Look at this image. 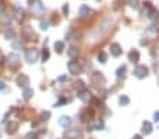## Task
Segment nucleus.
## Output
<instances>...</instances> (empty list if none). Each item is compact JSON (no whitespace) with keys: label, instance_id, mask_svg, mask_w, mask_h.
<instances>
[{"label":"nucleus","instance_id":"obj_1","mask_svg":"<svg viewBox=\"0 0 159 139\" xmlns=\"http://www.w3.org/2000/svg\"><path fill=\"white\" fill-rule=\"evenodd\" d=\"M38 56H40V54H38V51L35 48H30L25 51V59H27L28 63L37 62V60H38Z\"/></svg>","mask_w":159,"mask_h":139},{"label":"nucleus","instance_id":"obj_2","mask_svg":"<svg viewBox=\"0 0 159 139\" xmlns=\"http://www.w3.org/2000/svg\"><path fill=\"white\" fill-rule=\"evenodd\" d=\"M134 76L137 79H145L148 76V67L145 65H137L134 69Z\"/></svg>","mask_w":159,"mask_h":139},{"label":"nucleus","instance_id":"obj_3","mask_svg":"<svg viewBox=\"0 0 159 139\" xmlns=\"http://www.w3.org/2000/svg\"><path fill=\"white\" fill-rule=\"evenodd\" d=\"M30 7L37 14H42L44 13V4L41 3L40 0H30Z\"/></svg>","mask_w":159,"mask_h":139},{"label":"nucleus","instance_id":"obj_4","mask_svg":"<svg viewBox=\"0 0 159 139\" xmlns=\"http://www.w3.org/2000/svg\"><path fill=\"white\" fill-rule=\"evenodd\" d=\"M68 69H69V72L72 74H80L83 73V69H82V66L78 63V62H75V60H71L69 63H68Z\"/></svg>","mask_w":159,"mask_h":139},{"label":"nucleus","instance_id":"obj_5","mask_svg":"<svg viewBox=\"0 0 159 139\" xmlns=\"http://www.w3.org/2000/svg\"><path fill=\"white\" fill-rule=\"evenodd\" d=\"M17 86L18 87H23V89H25V87H28V83H30V77L27 76V74H20L18 77H17Z\"/></svg>","mask_w":159,"mask_h":139},{"label":"nucleus","instance_id":"obj_6","mask_svg":"<svg viewBox=\"0 0 159 139\" xmlns=\"http://www.w3.org/2000/svg\"><path fill=\"white\" fill-rule=\"evenodd\" d=\"M65 136L68 139H80L82 133H80V131L78 128H71V129H68L65 132Z\"/></svg>","mask_w":159,"mask_h":139},{"label":"nucleus","instance_id":"obj_7","mask_svg":"<svg viewBox=\"0 0 159 139\" xmlns=\"http://www.w3.org/2000/svg\"><path fill=\"white\" fill-rule=\"evenodd\" d=\"M92 83H93L95 86H103L104 83H106V79H104L103 74L93 73V74H92Z\"/></svg>","mask_w":159,"mask_h":139},{"label":"nucleus","instance_id":"obj_8","mask_svg":"<svg viewBox=\"0 0 159 139\" xmlns=\"http://www.w3.org/2000/svg\"><path fill=\"white\" fill-rule=\"evenodd\" d=\"M78 97H79L83 103H89V101L92 100V93H90L89 90H86V89H83L82 91L78 93Z\"/></svg>","mask_w":159,"mask_h":139},{"label":"nucleus","instance_id":"obj_9","mask_svg":"<svg viewBox=\"0 0 159 139\" xmlns=\"http://www.w3.org/2000/svg\"><path fill=\"white\" fill-rule=\"evenodd\" d=\"M18 129V122L17 121H11V122L7 124V128H6V132H7L8 135H14Z\"/></svg>","mask_w":159,"mask_h":139},{"label":"nucleus","instance_id":"obj_10","mask_svg":"<svg viewBox=\"0 0 159 139\" xmlns=\"http://www.w3.org/2000/svg\"><path fill=\"white\" fill-rule=\"evenodd\" d=\"M110 52H111L113 56L118 58L121 54H123V49H121V47H120L118 44H111L110 45Z\"/></svg>","mask_w":159,"mask_h":139},{"label":"nucleus","instance_id":"obj_11","mask_svg":"<svg viewBox=\"0 0 159 139\" xmlns=\"http://www.w3.org/2000/svg\"><path fill=\"white\" fill-rule=\"evenodd\" d=\"M7 60H8V65L10 66H18V63H20V56L17 54H10L7 56Z\"/></svg>","mask_w":159,"mask_h":139},{"label":"nucleus","instance_id":"obj_12","mask_svg":"<svg viewBox=\"0 0 159 139\" xmlns=\"http://www.w3.org/2000/svg\"><path fill=\"white\" fill-rule=\"evenodd\" d=\"M59 125L61 126H64V128H66V126H69L72 122V120H71V117H68V115H62V117H59Z\"/></svg>","mask_w":159,"mask_h":139},{"label":"nucleus","instance_id":"obj_13","mask_svg":"<svg viewBox=\"0 0 159 139\" xmlns=\"http://www.w3.org/2000/svg\"><path fill=\"white\" fill-rule=\"evenodd\" d=\"M11 20H13V17H11V14H8V13H3V14L0 16V23H1V24L10 25Z\"/></svg>","mask_w":159,"mask_h":139},{"label":"nucleus","instance_id":"obj_14","mask_svg":"<svg viewBox=\"0 0 159 139\" xmlns=\"http://www.w3.org/2000/svg\"><path fill=\"white\" fill-rule=\"evenodd\" d=\"M128 60L130 62H132V63H135V62H138L139 60V52L138 51H131L130 54H128Z\"/></svg>","mask_w":159,"mask_h":139},{"label":"nucleus","instance_id":"obj_15","mask_svg":"<svg viewBox=\"0 0 159 139\" xmlns=\"http://www.w3.org/2000/svg\"><path fill=\"white\" fill-rule=\"evenodd\" d=\"M141 131H142V133H145V135H149V133L152 132V124L148 122V121H144Z\"/></svg>","mask_w":159,"mask_h":139},{"label":"nucleus","instance_id":"obj_16","mask_svg":"<svg viewBox=\"0 0 159 139\" xmlns=\"http://www.w3.org/2000/svg\"><path fill=\"white\" fill-rule=\"evenodd\" d=\"M111 24H113V18L111 17H106L103 20V23H102V28H103L104 31H107L111 27Z\"/></svg>","mask_w":159,"mask_h":139},{"label":"nucleus","instance_id":"obj_17","mask_svg":"<svg viewBox=\"0 0 159 139\" xmlns=\"http://www.w3.org/2000/svg\"><path fill=\"white\" fill-rule=\"evenodd\" d=\"M32 96H34V90L30 89V87H25L24 91H23V98L24 100H30V98H32Z\"/></svg>","mask_w":159,"mask_h":139},{"label":"nucleus","instance_id":"obj_18","mask_svg":"<svg viewBox=\"0 0 159 139\" xmlns=\"http://www.w3.org/2000/svg\"><path fill=\"white\" fill-rule=\"evenodd\" d=\"M66 54H68V56L69 58H76L78 55H79V49L76 48V47H71V48L68 49Z\"/></svg>","mask_w":159,"mask_h":139},{"label":"nucleus","instance_id":"obj_19","mask_svg":"<svg viewBox=\"0 0 159 139\" xmlns=\"http://www.w3.org/2000/svg\"><path fill=\"white\" fill-rule=\"evenodd\" d=\"M14 30H11V28H7L6 31H4V38L6 40H8V41H13L14 40Z\"/></svg>","mask_w":159,"mask_h":139},{"label":"nucleus","instance_id":"obj_20","mask_svg":"<svg viewBox=\"0 0 159 139\" xmlns=\"http://www.w3.org/2000/svg\"><path fill=\"white\" fill-rule=\"evenodd\" d=\"M79 13H80V16H89L90 7H89L88 4H82V6L79 7Z\"/></svg>","mask_w":159,"mask_h":139},{"label":"nucleus","instance_id":"obj_21","mask_svg":"<svg viewBox=\"0 0 159 139\" xmlns=\"http://www.w3.org/2000/svg\"><path fill=\"white\" fill-rule=\"evenodd\" d=\"M73 89L78 91H82L85 89V82H83V80H76V82H73Z\"/></svg>","mask_w":159,"mask_h":139},{"label":"nucleus","instance_id":"obj_22","mask_svg":"<svg viewBox=\"0 0 159 139\" xmlns=\"http://www.w3.org/2000/svg\"><path fill=\"white\" fill-rule=\"evenodd\" d=\"M125 70H127V67L123 65V66H120L118 69H117V72H116V76L118 77V79H121V77H124L125 76Z\"/></svg>","mask_w":159,"mask_h":139},{"label":"nucleus","instance_id":"obj_23","mask_svg":"<svg viewBox=\"0 0 159 139\" xmlns=\"http://www.w3.org/2000/svg\"><path fill=\"white\" fill-rule=\"evenodd\" d=\"M54 48H55V51L58 52V54H61V52L64 51V48H65V44L62 41H56L55 44H54Z\"/></svg>","mask_w":159,"mask_h":139},{"label":"nucleus","instance_id":"obj_24","mask_svg":"<svg viewBox=\"0 0 159 139\" xmlns=\"http://www.w3.org/2000/svg\"><path fill=\"white\" fill-rule=\"evenodd\" d=\"M23 34L27 37V40H31L32 37H34V31H32L30 27H25V28L23 30Z\"/></svg>","mask_w":159,"mask_h":139},{"label":"nucleus","instance_id":"obj_25","mask_svg":"<svg viewBox=\"0 0 159 139\" xmlns=\"http://www.w3.org/2000/svg\"><path fill=\"white\" fill-rule=\"evenodd\" d=\"M118 101H120V104H121V106H128V104H130V97L125 96V94H123V96H120Z\"/></svg>","mask_w":159,"mask_h":139},{"label":"nucleus","instance_id":"obj_26","mask_svg":"<svg viewBox=\"0 0 159 139\" xmlns=\"http://www.w3.org/2000/svg\"><path fill=\"white\" fill-rule=\"evenodd\" d=\"M16 18L18 20V21H21L24 18V10L20 7H16Z\"/></svg>","mask_w":159,"mask_h":139},{"label":"nucleus","instance_id":"obj_27","mask_svg":"<svg viewBox=\"0 0 159 139\" xmlns=\"http://www.w3.org/2000/svg\"><path fill=\"white\" fill-rule=\"evenodd\" d=\"M149 17H151L152 21H156V20H159V10H156V8H152L151 14H149Z\"/></svg>","mask_w":159,"mask_h":139},{"label":"nucleus","instance_id":"obj_28","mask_svg":"<svg viewBox=\"0 0 159 139\" xmlns=\"http://www.w3.org/2000/svg\"><path fill=\"white\" fill-rule=\"evenodd\" d=\"M128 6L134 10L139 8V0H128Z\"/></svg>","mask_w":159,"mask_h":139},{"label":"nucleus","instance_id":"obj_29","mask_svg":"<svg viewBox=\"0 0 159 139\" xmlns=\"http://www.w3.org/2000/svg\"><path fill=\"white\" fill-rule=\"evenodd\" d=\"M78 38V33L76 31H69L68 35H66V40L68 41H73V40H76Z\"/></svg>","mask_w":159,"mask_h":139},{"label":"nucleus","instance_id":"obj_30","mask_svg":"<svg viewBox=\"0 0 159 139\" xmlns=\"http://www.w3.org/2000/svg\"><path fill=\"white\" fill-rule=\"evenodd\" d=\"M97 59H99L100 63H106V62H107V55H106L104 52H100L99 56H97Z\"/></svg>","mask_w":159,"mask_h":139},{"label":"nucleus","instance_id":"obj_31","mask_svg":"<svg viewBox=\"0 0 159 139\" xmlns=\"http://www.w3.org/2000/svg\"><path fill=\"white\" fill-rule=\"evenodd\" d=\"M41 56H42V60H44V62H47L48 59H49V51L44 48V51H42V55H41Z\"/></svg>","mask_w":159,"mask_h":139},{"label":"nucleus","instance_id":"obj_32","mask_svg":"<svg viewBox=\"0 0 159 139\" xmlns=\"http://www.w3.org/2000/svg\"><path fill=\"white\" fill-rule=\"evenodd\" d=\"M48 25H49V23H48L47 20H41V23H40L41 30H48Z\"/></svg>","mask_w":159,"mask_h":139},{"label":"nucleus","instance_id":"obj_33","mask_svg":"<svg viewBox=\"0 0 159 139\" xmlns=\"http://www.w3.org/2000/svg\"><path fill=\"white\" fill-rule=\"evenodd\" d=\"M49 111H44V113H42V114H41V120H42V121H48V120H49Z\"/></svg>","mask_w":159,"mask_h":139},{"label":"nucleus","instance_id":"obj_34","mask_svg":"<svg viewBox=\"0 0 159 139\" xmlns=\"http://www.w3.org/2000/svg\"><path fill=\"white\" fill-rule=\"evenodd\" d=\"M64 104H66V98H61V100L55 104V107H62Z\"/></svg>","mask_w":159,"mask_h":139},{"label":"nucleus","instance_id":"obj_35","mask_svg":"<svg viewBox=\"0 0 159 139\" xmlns=\"http://www.w3.org/2000/svg\"><path fill=\"white\" fill-rule=\"evenodd\" d=\"M62 11H64L65 16H68V13H69V6H68V4H65L64 7H62Z\"/></svg>","mask_w":159,"mask_h":139},{"label":"nucleus","instance_id":"obj_36","mask_svg":"<svg viewBox=\"0 0 159 139\" xmlns=\"http://www.w3.org/2000/svg\"><path fill=\"white\" fill-rule=\"evenodd\" d=\"M58 80H59V82H66V80H68V76H66V74H62V76L58 77Z\"/></svg>","mask_w":159,"mask_h":139},{"label":"nucleus","instance_id":"obj_37","mask_svg":"<svg viewBox=\"0 0 159 139\" xmlns=\"http://www.w3.org/2000/svg\"><path fill=\"white\" fill-rule=\"evenodd\" d=\"M103 126H104V124L102 121H99V122L96 124V129H103Z\"/></svg>","mask_w":159,"mask_h":139},{"label":"nucleus","instance_id":"obj_38","mask_svg":"<svg viewBox=\"0 0 159 139\" xmlns=\"http://www.w3.org/2000/svg\"><path fill=\"white\" fill-rule=\"evenodd\" d=\"M148 31H151V33H156V27L153 24H151L149 27H148Z\"/></svg>","mask_w":159,"mask_h":139},{"label":"nucleus","instance_id":"obj_39","mask_svg":"<svg viewBox=\"0 0 159 139\" xmlns=\"http://www.w3.org/2000/svg\"><path fill=\"white\" fill-rule=\"evenodd\" d=\"M153 121H155V122H159V111H156V113L153 114Z\"/></svg>","mask_w":159,"mask_h":139},{"label":"nucleus","instance_id":"obj_40","mask_svg":"<svg viewBox=\"0 0 159 139\" xmlns=\"http://www.w3.org/2000/svg\"><path fill=\"white\" fill-rule=\"evenodd\" d=\"M18 47H20V42H18V41H14V42H13V48H14V49L18 48Z\"/></svg>","mask_w":159,"mask_h":139},{"label":"nucleus","instance_id":"obj_41","mask_svg":"<svg viewBox=\"0 0 159 139\" xmlns=\"http://www.w3.org/2000/svg\"><path fill=\"white\" fill-rule=\"evenodd\" d=\"M4 87H6V84L0 80V90H4Z\"/></svg>","mask_w":159,"mask_h":139},{"label":"nucleus","instance_id":"obj_42","mask_svg":"<svg viewBox=\"0 0 159 139\" xmlns=\"http://www.w3.org/2000/svg\"><path fill=\"white\" fill-rule=\"evenodd\" d=\"M27 139H35V135H31V133H30V135H27Z\"/></svg>","mask_w":159,"mask_h":139},{"label":"nucleus","instance_id":"obj_43","mask_svg":"<svg viewBox=\"0 0 159 139\" xmlns=\"http://www.w3.org/2000/svg\"><path fill=\"white\" fill-rule=\"evenodd\" d=\"M132 139H142V138H141V135H135Z\"/></svg>","mask_w":159,"mask_h":139},{"label":"nucleus","instance_id":"obj_44","mask_svg":"<svg viewBox=\"0 0 159 139\" xmlns=\"http://www.w3.org/2000/svg\"><path fill=\"white\" fill-rule=\"evenodd\" d=\"M1 63H3V56L0 55V65H1Z\"/></svg>","mask_w":159,"mask_h":139}]
</instances>
